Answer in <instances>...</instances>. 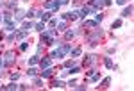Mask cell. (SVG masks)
Wrapping results in <instances>:
<instances>
[{
	"label": "cell",
	"mask_w": 134,
	"mask_h": 91,
	"mask_svg": "<svg viewBox=\"0 0 134 91\" xmlns=\"http://www.w3.org/2000/svg\"><path fill=\"white\" fill-rule=\"evenodd\" d=\"M54 36H55V29L43 30V34H41V41H47L48 45H54Z\"/></svg>",
	"instance_id": "1"
},
{
	"label": "cell",
	"mask_w": 134,
	"mask_h": 91,
	"mask_svg": "<svg viewBox=\"0 0 134 91\" xmlns=\"http://www.w3.org/2000/svg\"><path fill=\"white\" fill-rule=\"evenodd\" d=\"M68 52H70V45H64V47H59L57 50H54L50 54V57H64Z\"/></svg>",
	"instance_id": "2"
},
{
	"label": "cell",
	"mask_w": 134,
	"mask_h": 91,
	"mask_svg": "<svg viewBox=\"0 0 134 91\" xmlns=\"http://www.w3.org/2000/svg\"><path fill=\"white\" fill-rule=\"evenodd\" d=\"M61 7V2H59V0H47V2H45V9H59Z\"/></svg>",
	"instance_id": "3"
},
{
	"label": "cell",
	"mask_w": 134,
	"mask_h": 91,
	"mask_svg": "<svg viewBox=\"0 0 134 91\" xmlns=\"http://www.w3.org/2000/svg\"><path fill=\"white\" fill-rule=\"evenodd\" d=\"M89 13H95V9H93V7H82L81 11H77V14H79V16H82V18H86Z\"/></svg>",
	"instance_id": "4"
},
{
	"label": "cell",
	"mask_w": 134,
	"mask_h": 91,
	"mask_svg": "<svg viewBox=\"0 0 134 91\" xmlns=\"http://www.w3.org/2000/svg\"><path fill=\"white\" fill-rule=\"evenodd\" d=\"M40 64H41V68H43V70H45V68H50L52 59H50V57H45V59H41V61H40Z\"/></svg>",
	"instance_id": "5"
},
{
	"label": "cell",
	"mask_w": 134,
	"mask_h": 91,
	"mask_svg": "<svg viewBox=\"0 0 134 91\" xmlns=\"http://www.w3.org/2000/svg\"><path fill=\"white\" fill-rule=\"evenodd\" d=\"M106 6V0H93V9L97 11V9H100V7H104Z\"/></svg>",
	"instance_id": "6"
},
{
	"label": "cell",
	"mask_w": 134,
	"mask_h": 91,
	"mask_svg": "<svg viewBox=\"0 0 134 91\" xmlns=\"http://www.w3.org/2000/svg\"><path fill=\"white\" fill-rule=\"evenodd\" d=\"M64 18H68V20H77L79 14H77V11H70V13L64 14Z\"/></svg>",
	"instance_id": "7"
},
{
	"label": "cell",
	"mask_w": 134,
	"mask_h": 91,
	"mask_svg": "<svg viewBox=\"0 0 134 91\" xmlns=\"http://www.w3.org/2000/svg\"><path fill=\"white\" fill-rule=\"evenodd\" d=\"M6 29L7 30H16V22H13V20L6 22Z\"/></svg>",
	"instance_id": "8"
},
{
	"label": "cell",
	"mask_w": 134,
	"mask_h": 91,
	"mask_svg": "<svg viewBox=\"0 0 134 91\" xmlns=\"http://www.w3.org/2000/svg\"><path fill=\"white\" fill-rule=\"evenodd\" d=\"M32 27H34V23H32V22H23V25H22V30L29 32V30H30Z\"/></svg>",
	"instance_id": "9"
},
{
	"label": "cell",
	"mask_w": 134,
	"mask_h": 91,
	"mask_svg": "<svg viewBox=\"0 0 134 91\" xmlns=\"http://www.w3.org/2000/svg\"><path fill=\"white\" fill-rule=\"evenodd\" d=\"M25 36H27L25 30H20V32H16V30H14V38H16V39H23Z\"/></svg>",
	"instance_id": "10"
},
{
	"label": "cell",
	"mask_w": 134,
	"mask_h": 91,
	"mask_svg": "<svg viewBox=\"0 0 134 91\" xmlns=\"http://www.w3.org/2000/svg\"><path fill=\"white\" fill-rule=\"evenodd\" d=\"M23 16H25V11H18V13H16V16H14V22L23 20Z\"/></svg>",
	"instance_id": "11"
},
{
	"label": "cell",
	"mask_w": 134,
	"mask_h": 91,
	"mask_svg": "<svg viewBox=\"0 0 134 91\" xmlns=\"http://www.w3.org/2000/svg\"><path fill=\"white\" fill-rule=\"evenodd\" d=\"M97 23H98V22H91V20H84V23H82V25H84V27H91V29H93V27H97Z\"/></svg>",
	"instance_id": "12"
},
{
	"label": "cell",
	"mask_w": 134,
	"mask_h": 91,
	"mask_svg": "<svg viewBox=\"0 0 134 91\" xmlns=\"http://www.w3.org/2000/svg\"><path fill=\"white\" fill-rule=\"evenodd\" d=\"M14 61V54L13 52H7V57H6V64H9V63H13Z\"/></svg>",
	"instance_id": "13"
},
{
	"label": "cell",
	"mask_w": 134,
	"mask_h": 91,
	"mask_svg": "<svg viewBox=\"0 0 134 91\" xmlns=\"http://www.w3.org/2000/svg\"><path fill=\"white\" fill-rule=\"evenodd\" d=\"M4 89H20V86L14 84V82H11V84H7V86H4Z\"/></svg>",
	"instance_id": "14"
},
{
	"label": "cell",
	"mask_w": 134,
	"mask_h": 91,
	"mask_svg": "<svg viewBox=\"0 0 134 91\" xmlns=\"http://www.w3.org/2000/svg\"><path fill=\"white\" fill-rule=\"evenodd\" d=\"M41 75H43V79H47V77H50V75H52V68H45V71H43V73H41Z\"/></svg>",
	"instance_id": "15"
},
{
	"label": "cell",
	"mask_w": 134,
	"mask_h": 91,
	"mask_svg": "<svg viewBox=\"0 0 134 91\" xmlns=\"http://www.w3.org/2000/svg\"><path fill=\"white\" fill-rule=\"evenodd\" d=\"M34 27H36V30H40V32H43V30H45V22H41V23H36Z\"/></svg>",
	"instance_id": "16"
},
{
	"label": "cell",
	"mask_w": 134,
	"mask_h": 91,
	"mask_svg": "<svg viewBox=\"0 0 134 91\" xmlns=\"http://www.w3.org/2000/svg\"><path fill=\"white\" fill-rule=\"evenodd\" d=\"M130 13H132V7L129 6V7H127V9H125V11L122 13V16H123V18H127V16H130Z\"/></svg>",
	"instance_id": "17"
},
{
	"label": "cell",
	"mask_w": 134,
	"mask_h": 91,
	"mask_svg": "<svg viewBox=\"0 0 134 91\" xmlns=\"http://www.w3.org/2000/svg\"><path fill=\"white\" fill-rule=\"evenodd\" d=\"M66 73H70V75H75V73H79V66H73L72 70H68Z\"/></svg>",
	"instance_id": "18"
},
{
	"label": "cell",
	"mask_w": 134,
	"mask_h": 91,
	"mask_svg": "<svg viewBox=\"0 0 134 91\" xmlns=\"http://www.w3.org/2000/svg\"><path fill=\"white\" fill-rule=\"evenodd\" d=\"M40 63V56H34V57H30V61H29V64H38Z\"/></svg>",
	"instance_id": "19"
},
{
	"label": "cell",
	"mask_w": 134,
	"mask_h": 91,
	"mask_svg": "<svg viewBox=\"0 0 134 91\" xmlns=\"http://www.w3.org/2000/svg\"><path fill=\"white\" fill-rule=\"evenodd\" d=\"M81 54H82V48H75V50L72 52V56H73V57H79Z\"/></svg>",
	"instance_id": "20"
},
{
	"label": "cell",
	"mask_w": 134,
	"mask_h": 91,
	"mask_svg": "<svg viewBox=\"0 0 134 91\" xmlns=\"http://www.w3.org/2000/svg\"><path fill=\"white\" fill-rule=\"evenodd\" d=\"M54 87H64V82L63 80H55L54 82Z\"/></svg>",
	"instance_id": "21"
},
{
	"label": "cell",
	"mask_w": 134,
	"mask_h": 91,
	"mask_svg": "<svg viewBox=\"0 0 134 91\" xmlns=\"http://www.w3.org/2000/svg\"><path fill=\"white\" fill-rule=\"evenodd\" d=\"M55 27H57V30H64V27H66V23H64V22H61V23H57Z\"/></svg>",
	"instance_id": "22"
},
{
	"label": "cell",
	"mask_w": 134,
	"mask_h": 91,
	"mask_svg": "<svg viewBox=\"0 0 134 91\" xmlns=\"http://www.w3.org/2000/svg\"><path fill=\"white\" fill-rule=\"evenodd\" d=\"M55 25H57V20H55V18H54V20H50V22H48V27H50V29H54Z\"/></svg>",
	"instance_id": "23"
},
{
	"label": "cell",
	"mask_w": 134,
	"mask_h": 91,
	"mask_svg": "<svg viewBox=\"0 0 134 91\" xmlns=\"http://www.w3.org/2000/svg\"><path fill=\"white\" fill-rule=\"evenodd\" d=\"M122 25V20H116V22H113V29H118Z\"/></svg>",
	"instance_id": "24"
},
{
	"label": "cell",
	"mask_w": 134,
	"mask_h": 91,
	"mask_svg": "<svg viewBox=\"0 0 134 91\" xmlns=\"http://www.w3.org/2000/svg\"><path fill=\"white\" fill-rule=\"evenodd\" d=\"M27 73H29L30 77H34V75H36V68H29V71H27Z\"/></svg>",
	"instance_id": "25"
},
{
	"label": "cell",
	"mask_w": 134,
	"mask_h": 91,
	"mask_svg": "<svg viewBox=\"0 0 134 91\" xmlns=\"http://www.w3.org/2000/svg\"><path fill=\"white\" fill-rule=\"evenodd\" d=\"M109 82H111V79H109V77H107V79H104V82H102V87H107V84H109Z\"/></svg>",
	"instance_id": "26"
},
{
	"label": "cell",
	"mask_w": 134,
	"mask_h": 91,
	"mask_svg": "<svg viewBox=\"0 0 134 91\" xmlns=\"http://www.w3.org/2000/svg\"><path fill=\"white\" fill-rule=\"evenodd\" d=\"M73 36H75V32H73V30H70V32H66V39H70V38H73Z\"/></svg>",
	"instance_id": "27"
},
{
	"label": "cell",
	"mask_w": 134,
	"mask_h": 91,
	"mask_svg": "<svg viewBox=\"0 0 134 91\" xmlns=\"http://www.w3.org/2000/svg\"><path fill=\"white\" fill-rule=\"evenodd\" d=\"M106 66H107V68H113V63H111V59H106Z\"/></svg>",
	"instance_id": "28"
},
{
	"label": "cell",
	"mask_w": 134,
	"mask_h": 91,
	"mask_svg": "<svg viewBox=\"0 0 134 91\" xmlns=\"http://www.w3.org/2000/svg\"><path fill=\"white\" fill-rule=\"evenodd\" d=\"M98 79H100V75H98V73H95V75L91 77V80H93V82H95V80H98Z\"/></svg>",
	"instance_id": "29"
},
{
	"label": "cell",
	"mask_w": 134,
	"mask_h": 91,
	"mask_svg": "<svg viewBox=\"0 0 134 91\" xmlns=\"http://www.w3.org/2000/svg\"><path fill=\"white\" fill-rule=\"evenodd\" d=\"M4 66H6V61H4V59H2V57H0V70H2V68H4Z\"/></svg>",
	"instance_id": "30"
},
{
	"label": "cell",
	"mask_w": 134,
	"mask_h": 91,
	"mask_svg": "<svg viewBox=\"0 0 134 91\" xmlns=\"http://www.w3.org/2000/svg\"><path fill=\"white\" fill-rule=\"evenodd\" d=\"M25 14H27V16H29V18H30V16H34V11H32V9H30V11H27V13H25Z\"/></svg>",
	"instance_id": "31"
},
{
	"label": "cell",
	"mask_w": 134,
	"mask_h": 91,
	"mask_svg": "<svg viewBox=\"0 0 134 91\" xmlns=\"http://www.w3.org/2000/svg\"><path fill=\"white\" fill-rule=\"evenodd\" d=\"M116 4H120V6H123V4H127V0H116Z\"/></svg>",
	"instance_id": "32"
},
{
	"label": "cell",
	"mask_w": 134,
	"mask_h": 91,
	"mask_svg": "<svg viewBox=\"0 0 134 91\" xmlns=\"http://www.w3.org/2000/svg\"><path fill=\"white\" fill-rule=\"evenodd\" d=\"M61 2V6H64V4H68V0H59Z\"/></svg>",
	"instance_id": "33"
},
{
	"label": "cell",
	"mask_w": 134,
	"mask_h": 91,
	"mask_svg": "<svg viewBox=\"0 0 134 91\" xmlns=\"http://www.w3.org/2000/svg\"><path fill=\"white\" fill-rule=\"evenodd\" d=\"M0 20H2V16H0Z\"/></svg>",
	"instance_id": "34"
}]
</instances>
